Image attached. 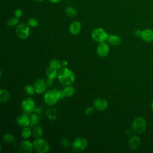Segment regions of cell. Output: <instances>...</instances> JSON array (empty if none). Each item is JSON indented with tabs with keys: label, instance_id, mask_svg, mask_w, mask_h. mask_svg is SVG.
I'll list each match as a JSON object with an SVG mask.
<instances>
[{
	"label": "cell",
	"instance_id": "cell-1",
	"mask_svg": "<svg viewBox=\"0 0 153 153\" xmlns=\"http://www.w3.org/2000/svg\"><path fill=\"white\" fill-rule=\"evenodd\" d=\"M57 78L61 84L65 85H68L74 82L75 75L71 69L66 67L63 68L58 72Z\"/></svg>",
	"mask_w": 153,
	"mask_h": 153
},
{
	"label": "cell",
	"instance_id": "cell-2",
	"mask_svg": "<svg viewBox=\"0 0 153 153\" xmlns=\"http://www.w3.org/2000/svg\"><path fill=\"white\" fill-rule=\"evenodd\" d=\"M65 97L62 90L53 89L47 91L44 96L45 103L49 106L55 105L57 101L62 98Z\"/></svg>",
	"mask_w": 153,
	"mask_h": 153
},
{
	"label": "cell",
	"instance_id": "cell-3",
	"mask_svg": "<svg viewBox=\"0 0 153 153\" xmlns=\"http://www.w3.org/2000/svg\"><path fill=\"white\" fill-rule=\"evenodd\" d=\"M146 121L145 119L142 117H136L131 124V127L133 130L136 133H142L146 128Z\"/></svg>",
	"mask_w": 153,
	"mask_h": 153
},
{
	"label": "cell",
	"instance_id": "cell-4",
	"mask_svg": "<svg viewBox=\"0 0 153 153\" xmlns=\"http://www.w3.org/2000/svg\"><path fill=\"white\" fill-rule=\"evenodd\" d=\"M33 149L38 153H45L50 149L48 143L43 138L38 137L33 141Z\"/></svg>",
	"mask_w": 153,
	"mask_h": 153
},
{
	"label": "cell",
	"instance_id": "cell-5",
	"mask_svg": "<svg viewBox=\"0 0 153 153\" xmlns=\"http://www.w3.org/2000/svg\"><path fill=\"white\" fill-rule=\"evenodd\" d=\"M92 38L97 42H105L109 37V35L107 32L103 29L100 27H97L94 29L91 32Z\"/></svg>",
	"mask_w": 153,
	"mask_h": 153
},
{
	"label": "cell",
	"instance_id": "cell-6",
	"mask_svg": "<svg viewBox=\"0 0 153 153\" xmlns=\"http://www.w3.org/2000/svg\"><path fill=\"white\" fill-rule=\"evenodd\" d=\"M16 33L20 39H25L27 38L30 35V29L28 25L24 23L18 25L16 28Z\"/></svg>",
	"mask_w": 153,
	"mask_h": 153
},
{
	"label": "cell",
	"instance_id": "cell-7",
	"mask_svg": "<svg viewBox=\"0 0 153 153\" xmlns=\"http://www.w3.org/2000/svg\"><path fill=\"white\" fill-rule=\"evenodd\" d=\"M88 146L87 140L83 137L76 138L72 143V147L75 151H82L86 149Z\"/></svg>",
	"mask_w": 153,
	"mask_h": 153
},
{
	"label": "cell",
	"instance_id": "cell-8",
	"mask_svg": "<svg viewBox=\"0 0 153 153\" xmlns=\"http://www.w3.org/2000/svg\"><path fill=\"white\" fill-rule=\"evenodd\" d=\"M21 108L25 113H31L35 109V103L34 100L30 97L24 99L21 103Z\"/></svg>",
	"mask_w": 153,
	"mask_h": 153
},
{
	"label": "cell",
	"instance_id": "cell-9",
	"mask_svg": "<svg viewBox=\"0 0 153 153\" xmlns=\"http://www.w3.org/2000/svg\"><path fill=\"white\" fill-rule=\"evenodd\" d=\"M33 149V144L28 140L22 141L19 145V151L21 153H30Z\"/></svg>",
	"mask_w": 153,
	"mask_h": 153
},
{
	"label": "cell",
	"instance_id": "cell-10",
	"mask_svg": "<svg viewBox=\"0 0 153 153\" xmlns=\"http://www.w3.org/2000/svg\"><path fill=\"white\" fill-rule=\"evenodd\" d=\"M109 51H110V48H109V45L105 43V42H103L99 43L97 48L96 53L99 57H105L108 55Z\"/></svg>",
	"mask_w": 153,
	"mask_h": 153
},
{
	"label": "cell",
	"instance_id": "cell-11",
	"mask_svg": "<svg viewBox=\"0 0 153 153\" xmlns=\"http://www.w3.org/2000/svg\"><path fill=\"white\" fill-rule=\"evenodd\" d=\"M94 108L99 111H104L108 106V102L104 98H97L93 101Z\"/></svg>",
	"mask_w": 153,
	"mask_h": 153
},
{
	"label": "cell",
	"instance_id": "cell-12",
	"mask_svg": "<svg viewBox=\"0 0 153 153\" xmlns=\"http://www.w3.org/2000/svg\"><path fill=\"white\" fill-rule=\"evenodd\" d=\"M47 87L48 86L46 84V81L41 78L36 79L34 84L35 92L38 94H42L44 93Z\"/></svg>",
	"mask_w": 153,
	"mask_h": 153
},
{
	"label": "cell",
	"instance_id": "cell-13",
	"mask_svg": "<svg viewBox=\"0 0 153 153\" xmlns=\"http://www.w3.org/2000/svg\"><path fill=\"white\" fill-rule=\"evenodd\" d=\"M141 143L140 138L137 135H133L130 137L128 141V145L129 148L132 150L137 149Z\"/></svg>",
	"mask_w": 153,
	"mask_h": 153
},
{
	"label": "cell",
	"instance_id": "cell-14",
	"mask_svg": "<svg viewBox=\"0 0 153 153\" xmlns=\"http://www.w3.org/2000/svg\"><path fill=\"white\" fill-rule=\"evenodd\" d=\"M81 29V24L78 20L72 22L69 27V31L72 35H77Z\"/></svg>",
	"mask_w": 153,
	"mask_h": 153
},
{
	"label": "cell",
	"instance_id": "cell-15",
	"mask_svg": "<svg viewBox=\"0 0 153 153\" xmlns=\"http://www.w3.org/2000/svg\"><path fill=\"white\" fill-rule=\"evenodd\" d=\"M16 123L20 127H27L30 124V121L27 115L25 114H22L17 117Z\"/></svg>",
	"mask_w": 153,
	"mask_h": 153
},
{
	"label": "cell",
	"instance_id": "cell-16",
	"mask_svg": "<svg viewBox=\"0 0 153 153\" xmlns=\"http://www.w3.org/2000/svg\"><path fill=\"white\" fill-rule=\"evenodd\" d=\"M140 38L142 40L147 42L153 41V30L151 29H146L142 30Z\"/></svg>",
	"mask_w": 153,
	"mask_h": 153
},
{
	"label": "cell",
	"instance_id": "cell-17",
	"mask_svg": "<svg viewBox=\"0 0 153 153\" xmlns=\"http://www.w3.org/2000/svg\"><path fill=\"white\" fill-rule=\"evenodd\" d=\"M108 41L110 44L115 46H118L121 43V37L117 35H109L108 38Z\"/></svg>",
	"mask_w": 153,
	"mask_h": 153
},
{
	"label": "cell",
	"instance_id": "cell-18",
	"mask_svg": "<svg viewBox=\"0 0 153 153\" xmlns=\"http://www.w3.org/2000/svg\"><path fill=\"white\" fill-rule=\"evenodd\" d=\"M11 98V96L10 93L3 88L0 90V102L2 103L7 102L10 100Z\"/></svg>",
	"mask_w": 153,
	"mask_h": 153
},
{
	"label": "cell",
	"instance_id": "cell-19",
	"mask_svg": "<svg viewBox=\"0 0 153 153\" xmlns=\"http://www.w3.org/2000/svg\"><path fill=\"white\" fill-rule=\"evenodd\" d=\"M62 92L65 97H71L73 96L75 93V89L73 86L71 85H66L62 90Z\"/></svg>",
	"mask_w": 153,
	"mask_h": 153
},
{
	"label": "cell",
	"instance_id": "cell-20",
	"mask_svg": "<svg viewBox=\"0 0 153 153\" xmlns=\"http://www.w3.org/2000/svg\"><path fill=\"white\" fill-rule=\"evenodd\" d=\"M45 74H46V76H47L48 78L54 79V78H56V77L57 76V75H58L57 69H55V68H52V67L49 66V67L46 69Z\"/></svg>",
	"mask_w": 153,
	"mask_h": 153
},
{
	"label": "cell",
	"instance_id": "cell-21",
	"mask_svg": "<svg viewBox=\"0 0 153 153\" xmlns=\"http://www.w3.org/2000/svg\"><path fill=\"white\" fill-rule=\"evenodd\" d=\"M65 14L69 17H74L77 15L76 10L71 6H68L65 9Z\"/></svg>",
	"mask_w": 153,
	"mask_h": 153
},
{
	"label": "cell",
	"instance_id": "cell-22",
	"mask_svg": "<svg viewBox=\"0 0 153 153\" xmlns=\"http://www.w3.org/2000/svg\"><path fill=\"white\" fill-rule=\"evenodd\" d=\"M2 140L7 144H11L15 141V137L12 134L7 133L3 136Z\"/></svg>",
	"mask_w": 153,
	"mask_h": 153
},
{
	"label": "cell",
	"instance_id": "cell-23",
	"mask_svg": "<svg viewBox=\"0 0 153 153\" xmlns=\"http://www.w3.org/2000/svg\"><path fill=\"white\" fill-rule=\"evenodd\" d=\"M43 128L39 126H35L32 130V135L35 137V138H38V137H40L42 134H43Z\"/></svg>",
	"mask_w": 153,
	"mask_h": 153
},
{
	"label": "cell",
	"instance_id": "cell-24",
	"mask_svg": "<svg viewBox=\"0 0 153 153\" xmlns=\"http://www.w3.org/2000/svg\"><path fill=\"white\" fill-rule=\"evenodd\" d=\"M32 134V131H31L30 128L28 127H23V129L21 130V135L23 138L27 139L29 138L30 135Z\"/></svg>",
	"mask_w": 153,
	"mask_h": 153
},
{
	"label": "cell",
	"instance_id": "cell-25",
	"mask_svg": "<svg viewBox=\"0 0 153 153\" xmlns=\"http://www.w3.org/2000/svg\"><path fill=\"white\" fill-rule=\"evenodd\" d=\"M30 125L32 126L36 125L40 121L39 116L36 114H33L30 116Z\"/></svg>",
	"mask_w": 153,
	"mask_h": 153
},
{
	"label": "cell",
	"instance_id": "cell-26",
	"mask_svg": "<svg viewBox=\"0 0 153 153\" xmlns=\"http://www.w3.org/2000/svg\"><path fill=\"white\" fill-rule=\"evenodd\" d=\"M49 66L54 68L57 69H59L62 66L61 62H60L59 60H58L57 59H52L50 62Z\"/></svg>",
	"mask_w": 153,
	"mask_h": 153
},
{
	"label": "cell",
	"instance_id": "cell-27",
	"mask_svg": "<svg viewBox=\"0 0 153 153\" xmlns=\"http://www.w3.org/2000/svg\"><path fill=\"white\" fill-rule=\"evenodd\" d=\"M27 24L29 26H30L32 27H35L38 25L39 22L35 17H30L27 20Z\"/></svg>",
	"mask_w": 153,
	"mask_h": 153
},
{
	"label": "cell",
	"instance_id": "cell-28",
	"mask_svg": "<svg viewBox=\"0 0 153 153\" xmlns=\"http://www.w3.org/2000/svg\"><path fill=\"white\" fill-rule=\"evenodd\" d=\"M19 22V18H17V17H12L11 18H10L7 22V24L8 26H13L14 25H16Z\"/></svg>",
	"mask_w": 153,
	"mask_h": 153
},
{
	"label": "cell",
	"instance_id": "cell-29",
	"mask_svg": "<svg viewBox=\"0 0 153 153\" xmlns=\"http://www.w3.org/2000/svg\"><path fill=\"white\" fill-rule=\"evenodd\" d=\"M25 90L26 93L29 95H33L35 92L34 86H33L30 84H28V85H26V86H25Z\"/></svg>",
	"mask_w": 153,
	"mask_h": 153
},
{
	"label": "cell",
	"instance_id": "cell-30",
	"mask_svg": "<svg viewBox=\"0 0 153 153\" xmlns=\"http://www.w3.org/2000/svg\"><path fill=\"white\" fill-rule=\"evenodd\" d=\"M61 143L62 145V146L65 148H68L69 146L70 145V141L69 140L66 138V137H65V138H63L62 139V141H61Z\"/></svg>",
	"mask_w": 153,
	"mask_h": 153
},
{
	"label": "cell",
	"instance_id": "cell-31",
	"mask_svg": "<svg viewBox=\"0 0 153 153\" xmlns=\"http://www.w3.org/2000/svg\"><path fill=\"white\" fill-rule=\"evenodd\" d=\"M23 14V12L22 9L20 8H17L14 11V16L17 17V18H20Z\"/></svg>",
	"mask_w": 153,
	"mask_h": 153
},
{
	"label": "cell",
	"instance_id": "cell-32",
	"mask_svg": "<svg viewBox=\"0 0 153 153\" xmlns=\"http://www.w3.org/2000/svg\"><path fill=\"white\" fill-rule=\"evenodd\" d=\"M93 108H91V107H88L86 109H85V113L87 115H90L93 113Z\"/></svg>",
	"mask_w": 153,
	"mask_h": 153
},
{
	"label": "cell",
	"instance_id": "cell-33",
	"mask_svg": "<svg viewBox=\"0 0 153 153\" xmlns=\"http://www.w3.org/2000/svg\"><path fill=\"white\" fill-rule=\"evenodd\" d=\"M53 79H52V78H48V79H47V81H46V84H47V86L51 87V86L53 85Z\"/></svg>",
	"mask_w": 153,
	"mask_h": 153
},
{
	"label": "cell",
	"instance_id": "cell-34",
	"mask_svg": "<svg viewBox=\"0 0 153 153\" xmlns=\"http://www.w3.org/2000/svg\"><path fill=\"white\" fill-rule=\"evenodd\" d=\"M141 32H142V30H140V29H136L134 31V35L137 36V37H140V35H141Z\"/></svg>",
	"mask_w": 153,
	"mask_h": 153
},
{
	"label": "cell",
	"instance_id": "cell-35",
	"mask_svg": "<svg viewBox=\"0 0 153 153\" xmlns=\"http://www.w3.org/2000/svg\"><path fill=\"white\" fill-rule=\"evenodd\" d=\"M61 65H62V66L63 68H66L68 66V62L65 60H63L62 62H61Z\"/></svg>",
	"mask_w": 153,
	"mask_h": 153
},
{
	"label": "cell",
	"instance_id": "cell-36",
	"mask_svg": "<svg viewBox=\"0 0 153 153\" xmlns=\"http://www.w3.org/2000/svg\"><path fill=\"white\" fill-rule=\"evenodd\" d=\"M50 2L52 3V4H57L60 2L62 0H48Z\"/></svg>",
	"mask_w": 153,
	"mask_h": 153
},
{
	"label": "cell",
	"instance_id": "cell-37",
	"mask_svg": "<svg viewBox=\"0 0 153 153\" xmlns=\"http://www.w3.org/2000/svg\"><path fill=\"white\" fill-rule=\"evenodd\" d=\"M34 111H35L36 113L39 114V113L41 112V108H35Z\"/></svg>",
	"mask_w": 153,
	"mask_h": 153
},
{
	"label": "cell",
	"instance_id": "cell-38",
	"mask_svg": "<svg viewBox=\"0 0 153 153\" xmlns=\"http://www.w3.org/2000/svg\"><path fill=\"white\" fill-rule=\"evenodd\" d=\"M151 108H152V111H153V101H152V103H151Z\"/></svg>",
	"mask_w": 153,
	"mask_h": 153
},
{
	"label": "cell",
	"instance_id": "cell-39",
	"mask_svg": "<svg viewBox=\"0 0 153 153\" xmlns=\"http://www.w3.org/2000/svg\"><path fill=\"white\" fill-rule=\"evenodd\" d=\"M36 1H37V2H42L44 0H35Z\"/></svg>",
	"mask_w": 153,
	"mask_h": 153
}]
</instances>
